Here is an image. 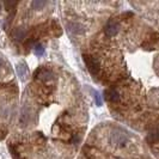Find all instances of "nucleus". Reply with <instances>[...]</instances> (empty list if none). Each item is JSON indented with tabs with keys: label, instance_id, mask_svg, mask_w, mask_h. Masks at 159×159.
<instances>
[{
	"label": "nucleus",
	"instance_id": "nucleus-3",
	"mask_svg": "<svg viewBox=\"0 0 159 159\" xmlns=\"http://www.w3.org/2000/svg\"><path fill=\"white\" fill-rule=\"evenodd\" d=\"M119 30H120V25L119 23H116V22H109V23L107 24V26H105V34H107V36H115V35H117L119 34Z\"/></svg>",
	"mask_w": 159,
	"mask_h": 159
},
{
	"label": "nucleus",
	"instance_id": "nucleus-8",
	"mask_svg": "<svg viewBox=\"0 0 159 159\" xmlns=\"http://www.w3.org/2000/svg\"><path fill=\"white\" fill-rule=\"evenodd\" d=\"M31 6L35 10H41L42 7L46 6V1H43V0H35V1L31 2Z\"/></svg>",
	"mask_w": 159,
	"mask_h": 159
},
{
	"label": "nucleus",
	"instance_id": "nucleus-6",
	"mask_svg": "<svg viewBox=\"0 0 159 159\" xmlns=\"http://www.w3.org/2000/svg\"><path fill=\"white\" fill-rule=\"evenodd\" d=\"M17 73H18V75H19V78L22 80H25L26 78V66L24 64H18L17 65Z\"/></svg>",
	"mask_w": 159,
	"mask_h": 159
},
{
	"label": "nucleus",
	"instance_id": "nucleus-2",
	"mask_svg": "<svg viewBox=\"0 0 159 159\" xmlns=\"http://www.w3.org/2000/svg\"><path fill=\"white\" fill-rule=\"evenodd\" d=\"M110 140H111L114 143H116V145H125V143H127V136L125 135L123 133H121L120 130L115 129L111 133Z\"/></svg>",
	"mask_w": 159,
	"mask_h": 159
},
{
	"label": "nucleus",
	"instance_id": "nucleus-9",
	"mask_svg": "<svg viewBox=\"0 0 159 159\" xmlns=\"http://www.w3.org/2000/svg\"><path fill=\"white\" fill-rule=\"evenodd\" d=\"M72 31L74 32V34H81V32L84 31V28H83L81 24L73 23L72 24Z\"/></svg>",
	"mask_w": 159,
	"mask_h": 159
},
{
	"label": "nucleus",
	"instance_id": "nucleus-13",
	"mask_svg": "<svg viewBox=\"0 0 159 159\" xmlns=\"http://www.w3.org/2000/svg\"><path fill=\"white\" fill-rule=\"evenodd\" d=\"M0 11H1V4H0Z\"/></svg>",
	"mask_w": 159,
	"mask_h": 159
},
{
	"label": "nucleus",
	"instance_id": "nucleus-7",
	"mask_svg": "<svg viewBox=\"0 0 159 159\" xmlns=\"http://www.w3.org/2000/svg\"><path fill=\"white\" fill-rule=\"evenodd\" d=\"M25 35H26V32H25L23 28H17L16 30L13 31V37L17 41H22L23 39H25Z\"/></svg>",
	"mask_w": 159,
	"mask_h": 159
},
{
	"label": "nucleus",
	"instance_id": "nucleus-4",
	"mask_svg": "<svg viewBox=\"0 0 159 159\" xmlns=\"http://www.w3.org/2000/svg\"><path fill=\"white\" fill-rule=\"evenodd\" d=\"M37 77L43 80V81H49V80H52L54 78V74L50 71H48V70H40L39 73H37Z\"/></svg>",
	"mask_w": 159,
	"mask_h": 159
},
{
	"label": "nucleus",
	"instance_id": "nucleus-10",
	"mask_svg": "<svg viewBox=\"0 0 159 159\" xmlns=\"http://www.w3.org/2000/svg\"><path fill=\"white\" fill-rule=\"evenodd\" d=\"M34 52H35V54L37 56H42L44 54V47L42 44H36L34 47Z\"/></svg>",
	"mask_w": 159,
	"mask_h": 159
},
{
	"label": "nucleus",
	"instance_id": "nucleus-12",
	"mask_svg": "<svg viewBox=\"0 0 159 159\" xmlns=\"http://www.w3.org/2000/svg\"><path fill=\"white\" fill-rule=\"evenodd\" d=\"M2 66H4V60H2L1 57H0V68H1Z\"/></svg>",
	"mask_w": 159,
	"mask_h": 159
},
{
	"label": "nucleus",
	"instance_id": "nucleus-5",
	"mask_svg": "<svg viewBox=\"0 0 159 159\" xmlns=\"http://www.w3.org/2000/svg\"><path fill=\"white\" fill-rule=\"evenodd\" d=\"M105 96H107L108 101H110V102H117L120 99V93L116 90H114V89L107 90L105 91Z\"/></svg>",
	"mask_w": 159,
	"mask_h": 159
},
{
	"label": "nucleus",
	"instance_id": "nucleus-11",
	"mask_svg": "<svg viewBox=\"0 0 159 159\" xmlns=\"http://www.w3.org/2000/svg\"><path fill=\"white\" fill-rule=\"evenodd\" d=\"M95 93V99H96V104L98 105V107H101L102 105V97H101V95L98 93V92H93Z\"/></svg>",
	"mask_w": 159,
	"mask_h": 159
},
{
	"label": "nucleus",
	"instance_id": "nucleus-1",
	"mask_svg": "<svg viewBox=\"0 0 159 159\" xmlns=\"http://www.w3.org/2000/svg\"><path fill=\"white\" fill-rule=\"evenodd\" d=\"M84 61L86 64V67L89 68V71L91 74H97L99 68H101V65L98 62V60L91 55H84Z\"/></svg>",
	"mask_w": 159,
	"mask_h": 159
}]
</instances>
